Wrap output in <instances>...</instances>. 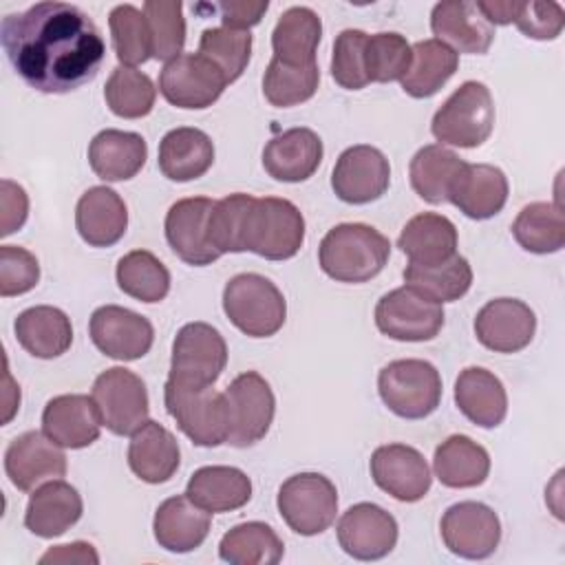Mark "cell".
I'll use <instances>...</instances> for the list:
<instances>
[{
  "mask_svg": "<svg viewBox=\"0 0 565 565\" xmlns=\"http://www.w3.org/2000/svg\"><path fill=\"white\" fill-rule=\"evenodd\" d=\"M0 44L15 75L49 95L88 84L106 57L97 24L68 2H35L7 13L0 22Z\"/></svg>",
  "mask_w": 565,
  "mask_h": 565,
  "instance_id": "1",
  "label": "cell"
},
{
  "mask_svg": "<svg viewBox=\"0 0 565 565\" xmlns=\"http://www.w3.org/2000/svg\"><path fill=\"white\" fill-rule=\"evenodd\" d=\"M391 256L388 238L366 223L331 227L318 247L320 269L338 282H366L375 278Z\"/></svg>",
  "mask_w": 565,
  "mask_h": 565,
  "instance_id": "2",
  "label": "cell"
},
{
  "mask_svg": "<svg viewBox=\"0 0 565 565\" xmlns=\"http://www.w3.org/2000/svg\"><path fill=\"white\" fill-rule=\"evenodd\" d=\"M223 311L227 320L249 338L278 333L287 318L282 291L260 274H236L225 282Z\"/></svg>",
  "mask_w": 565,
  "mask_h": 565,
  "instance_id": "3",
  "label": "cell"
},
{
  "mask_svg": "<svg viewBox=\"0 0 565 565\" xmlns=\"http://www.w3.org/2000/svg\"><path fill=\"white\" fill-rule=\"evenodd\" d=\"M494 99L483 82H463L433 115L430 132L444 146L477 148L492 135Z\"/></svg>",
  "mask_w": 565,
  "mask_h": 565,
  "instance_id": "4",
  "label": "cell"
},
{
  "mask_svg": "<svg viewBox=\"0 0 565 565\" xmlns=\"http://www.w3.org/2000/svg\"><path fill=\"white\" fill-rule=\"evenodd\" d=\"M305 243V216L287 199L263 196L252 201L243 247L267 260L294 258Z\"/></svg>",
  "mask_w": 565,
  "mask_h": 565,
  "instance_id": "5",
  "label": "cell"
},
{
  "mask_svg": "<svg viewBox=\"0 0 565 565\" xmlns=\"http://www.w3.org/2000/svg\"><path fill=\"white\" fill-rule=\"evenodd\" d=\"M377 391L382 402L397 417L424 419L441 402V375L426 360H393L382 366Z\"/></svg>",
  "mask_w": 565,
  "mask_h": 565,
  "instance_id": "6",
  "label": "cell"
},
{
  "mask_svg": "<svg viewBox=\"0 0 565 565\" xmlns=\"http://www.w3.org/2000/svg\"><path fill=\"white\" fill-rule=\"evenodd\" d=\"M163 402L170 417L192 444L203 448L227 444L230 422L223 393L212 386H185L168 380Z\"/></svg>",
  "mask_w": 565,
  "mask_h": 565,
  "instance_id": "7",
  "label": "cell"
},
{
  "mask_svg": "<svg viewBox=\"0 0 565 565\" xmlns=\"http://www.w3.org/2000/svg\"><path fill=\"white\" fill-rule=\"evenodd\" d=\"M276 505L289 530L300 536H316L335 521L338 490L320 472H298L282 481Z\"/></svg>",
  "mask_w": 565,
  "mask_h": 565,
  "instance_id": "8",
  "label": "cell"
},
{
  "mask_svg": "<svg viewBox=\"0 0 565 565\" xmlns=\"http://www.w3.org/2000/svg\"><path fill=\"white\" fill-rule=\"evenodd\" d=\"M227 364V344L207 322H188L172 342L168 380L185 386H214Z\"/></svg>",
  "mask_w": 565,
  "mask_h": 565,
  "instance_id": "9",
  "label": "cell"
},
{
  "mask_svg": "<svg viewBox=\"0 0 565 565\" xmlns=\"http://www.w3.org/2000/svg\"><path fill=\"white\" fill-rule=\"evenodd\" d=\"M223 397L230 422L227 444L236 448L258 444L269 433L276 413V397L269 382L256 371H245L230 382Z\"/></svg>",
  "mask_w": 565,
  "mask_h": 565,
  "instance_id": "10",
  "label": "cell"
},
{
  "mask_svg": "<svg viewBox=\"0 0 565 565\" xmlns=\"http://www.w3.org/2000/svg\"><path fill=\"white\" fill-rule=\"evenodd\" d=\"M375 324L391 340L426 342L441 331L444 307L424 291L404 285L377 300Z\"/></svg>",
  "mask_w": 565,
  "mask_h": 565,
  "instance_id": "11",
  "label": "cell"
},
{
  "mask_svg": "<svg viewBox=\"0 0 565 565\" xmlns=\"http://www.w3.org/2000/svg\"><path fill=\"white\" fill-rule=\"evenodd\" d=\"M90 397L97 404L102 424L115 435H132L148 422L150 402L146 384L124 366L102 371L93 382Z\"/></svg>",
  "mask_w": 565,
  "mask_h": 565,
  "instance_id": "12",
  "label": "cell"
},
{
  "mask_svg": "<svg viewBox=\"0 0 565 565\" xmlns=\"http://www.w3.org/2000/svg\"><path fill=\"white\" fill-rule=\"evenodd\" d=\"M223 73L201 53H181L166 62L159 75V93L168 104L188 110L212 106L225 90Z\"/></svg>",
  "mask_w": 565,
  "mask_h": 565,
  "instance_id": "13",
  "label": "cell"
},
{
  "mask_svg": "<svg viewBox=\"0 0 565 565\" xmlns=\"http://www.w3.org/2000/svg\"><path fill=\"white\" fill-rule=\"evenodd\" d=\"M444 545L461 558L481 561L494 554L501 541V521L492 508L479 501L450 505L439 523Z\"/></svg>",
  "mask_w": 565,
  "mask_h": 565,
  "instance_id": "14",
  "label": "cell"
},
{
  "mask_svg": "<svg viewBox=\"0 0 565 565\" xmlns=\"http://www.w3.org/2000/svg\"><path fill=\"white\" fill-rule=\"evenodd\" d=\"M391 183V166L382 150L369 143L347 148L331 172L335 196L351 205L377 201Z\"/></svg>",
  "mask_w": 565,
  "mask_h": 565,
  "instance_id": "15",
  "label": "cell"
},
{
  "mask_svg": "<svg viewBox=\"0 0 565 565\" xmlns=\"http://www.w3.org/2000/svg\"><path fill=\"white\" fill-rule=\"evenodd\" d=\"M88 333L104 355L119 362L143 358L154 342L152 322L119 305H104L95 309L88 322Z\"/></svg>",
  "mask_w": 565,
  "mask_h": 565,
  "instance_id": "16",
  "label": "cell"
},
{
  "mask_svg": "<svg viewBox=\"0 0 565 565\" xmlns=\"http://www.w3.org/2000/svg\"><path fill=\"white\" fill-rule=\"evenodd\" d=\"M371 477L377 488L402 503H415L430 490L433 475L424 455L406 444H386L371 455Z\"/></svg>",
  "mask_w": 565,
  "mask_h": 565,
  "instance_id": "17",
  "label": "cell"
},
{
  "mask_svg": "<svg viewBox=\"0 0 565 565\" xmlns=\"http://www.w3.org/2000/svg\"><path fill=\"white\" fill-rule=\"evenodd\" d=\"M340 547L358 561H377L397 543V521L375 503H355L338 521Z\"/></svg>",
  "mask_w": 565,
  "mask_h": 565,
  "instance_id": "18",
  "label": "cell"
},
{
  "mask_svg": "<svg viewBox=\"0 0 565 565\" xmlns=\"http://www.w3.org/2000/svg\"><path fill=\"white\" fill-rule=\"evenodd\" d=\"M214 201L207 196H188L170 205L166 214V241L170 249L188 265L205 267L221 258L207 241V216Z\"/></svg>",
  "mask_w": 565,
  "mask_h": 565,
  "instance_id": "19",
  "label": "cell"
},
{
  "mask_svg": "<svg viewBox=\"0 0 565 565\" xmlns=\"http://www.w3.org/2000/svg\"><path fill=\"white\" fill-rule=\"evenodd\" d=\"M4 472L18 490L31 492L40 483L66 475V455L44 433L26 430L7 446Z\"/></svg>",
  "mask_w": 565,
  "mask_h": 565,
  "instance_id": "20",
  "label": "cell"
},
{
  "mask_svg": "<svg viewBox=\"0 0 565 565\" xmlns=\"http://www.w3.org/2000/svg\"><path fill=\"white\" fill-rule=\"evenodd\" d=\"M536 331V316L519 298H494L475 316L477 340L494 353H516L525 349Z\"/></svg>",
  "mask_w": 565,
  "mask_h": 565,
  "instance_id": "21",
  "label": "cell"
},
{
  "mask_svg": "<svg viewBox=\"0 0 565 565\" xmlns=\"http://www.w3.org/2000/svg\"><path fill=\"white\" fill-rule=\"evenodd\" d=\"M102 415L93 397L82 393L57 395L42 411V433L60 448L79 450L97 441Z\"/></svg>",
  "mask_w": 565,
  "mask_h": 565,
  "instance_id": "22",
  "label": "cell"
},
{
  "mask_svg": "<svg viewBox=\"0 0 565 565\" xmlns=\"http://www.w3.org/2000/svg\"><path fill=\"white\" fill-rule=\"evenodd\" d=\"M322 139L311 128H289L263 148L265 172L282 183H300L316 174L322 163Z\"/></svg>",
  "mask_w": 565,
  "mask_h": 565,
  "instance_id": "23",
  "label": "cell"
},
{
  "mask_svg": "<svg viewBox=\"0 0 565 565\" xmlns=\"http://www.w3.org/2000/svg\"><path fill=\"white\" fill-rule=\"evenodd\" d=\"M435 40L450 46L455 53L483 55L494 40V26L483 18L477 2L446 0L437 2L430 13Z\"/></svg>",
  "mask_w": 565,
  "mask_h": 565,
  "instance_id": "24",
  "label": "cell"
},
{
  "mask_svg": "<svg viewBox=\"0 0 565 565\" xmlns=\"http://www.w3.org/2000/svg\"><path fill=\"white\" fill-rule=\"evenodd\" d=\"M508 179L501 168L490 163H466L452 183L448 203L468 218L486 221L499 214L508 201Z\"/></svg>",
  "mask_w": 565,
  "mask_h": 565,
  "instance_id": "25",
  "label": "cell"
},
{
  "mask_svg": "<svg viewBox=\"0 0 565 565\" xmlns=\"http://www.w3.org/2000/svg\"><path fill=\"white\" fill-rule=\"evenodd\" d=\"M75 227L90 247H110L126 234L128 207L113 188H88L77 201Z\"/></svg>",
  "mask_w": 565,
  "mask_h": 565,
  "instance_id": "26",
  "label": "cell"
},
{
  "mask_svg": "<svg viewBox=\"0 0 565 565\" xmlns=\"http://www.w3.org/2000/svg\"><path fill=\"white\" fill-rule=\"evenodd\" d=\"M84 512L79 492L62 481L51 479L38 486L26 503L24 525L40 539H55L73 527Z\"/></svg>",
  "mask_w": 565,
  "mask_h": 565,
  "instance_id": "27",
  "label": "cell"
},
{
  "mask_svg": "<svg viewBox=\"0 0 565 565\" xmlns=\"http://www.w3.org/2000/svg\"><path fill=\"white\" fill-rule=\"evenodd\" d=\"M210 512L190 501L188 494H177L159 503L152 532L163 550L185 554L203 545L210 534Z\"/></svg>",
  "mask_w": 565,
  "mask_h": 565,
  "instance_id": "28",
  "label": "cell"
},
{
  "mask_svg": "<svg viewBox=\"0 0 565 565\" xmlns=\"http://www.w3.org/2000/svg\"><path fill=\"white\" fill-rule=\"evenodd\" d=\"M455 404L475 426L497 428L508 413V393L492 371L468 366L455 382Z\"/></svg>",
  "mask_w": 565,
  "mask_h": 565,
  "instance_id": "29",
  "label": "cell"
},
{
  "mask_svg": "<svg viewBox=\"0 0 565 565\" xmlns=\"http://www.w3.org/2000/svg\"><path fill=\"white\" fill-rule=\"evenodd\" d=\"M397 247L411 265L433 267L457 254V227L444 214L422 212L402 227Z\"/></svg>",
  "mask_w": 565,
  "mask_h": 565,
  "instance_id": "30",
  "label": "cell"
},
{
  "mask_svg": "<svg viewBox=\"0 0 565 565\" xmlns=\"http://www.w3.org/2000/svg\"><path fill=\"white\" fill-rule=\"evenodd\" d=\"M148 159V143L141 135L106 128L88 143L90 170L104 181L132 179Z\"/></svg>",
  "mask_w": 565,
  "mask_h": 565,
  "instance_id": "31",
  "label": "cell"
},
{
  "mask_svg": "<svg viewBox=\"0 0 565 565\" xmlns=\"http://www.w3.org/2000/svg\"><path fill=\"white\" fill-rule=\"evenodd\" d=\"M159 170L166 179L185 183L203 177L214 163L212 139L190 126L174 128L159 141Z\"/></svg>",
  "mask_w": 565,
  "mask_h": 565,
  "instance_id": "32",
  "label": "cell"
},
{
  "mask_svg": "<svg viewBox=\"0 0 565 565\" xmlns=\"http://www.w3.org/2000/svg\"><path fill=\"white\" fill-rule=\"evenodd\" d=\"M15 340L20 347L40 360L60 358L71 349L73 327L71 318L51 305L24 309L13 322Z\"/></svg>",
  "mask_w": 565,
  "mask_h": 565,
  "instance_id": "33",
  "label": "cell"
},
{
  "mask_svg": "<svg viewBox=\"0 0 565 565\" xmlns=\"http://www.w3.org/2000/svg\"><path fill=\"white\" fill-rule=\"evenodd\" d=\"M181 461L174 435L159 422L148 419L130 435L128 466L146 483L168 481Z\"/></svg>",
  "mask_w": 565,
  "mask_h": 565,
  "instance_id": "34",
  "label": "cell"
},
{
  "mask_svg": "<svg viewBox=\"0 0 565 565\" xmlns=\"http://www.w3.org/2000/svg\"><path fill=\"white\" fill-rule=\"evenodd\" d=\"M185 494L210 514L232 512L252 499V481L234 466H203L188 479Z\"/></svg>",
  "mask_w": 565,
  "mask_h": 565,
  "instance_id": "35",
  "label": "cell"
},
{
  "mask_svg": "<svg viewBox=\"0 0 565 565\" xmlns=\"http://www.w3.org/2000/svg\"><path fill=\"white\" fill-rule=\"evenodd\" d=\"M433 470L446 488H477L488 479L490 455L468 435H450L435 448Z\"/></svg>",
  "mask_w": 565,
  "mask_h": 565,
  "instance_id": "36",
  "label": "cell"
},
{
  "mask_svg": "<svg viewBox=\"0 0 565 565\" xmlns=\"http://www.w3.org/2000/svg\"><path fill=\"white\" fill-rule=\"evenodd\" d=\"M322 38V20L309 7H289L271 33L274 57L289 66L316 64V49Z\"/></svg>",
  "mask_w": 565,
  "mask_h": 565,
  "instance_id": "37",
  "label": "cell"
},
{
  "mask_svg": "<svg viewBox=\"0 0 565 565\" xmlns=\"http://www.w3.org/2000/svg\"><path fill=\"white\" fill-rule=\"evenodd\" d=\"M466 161L441 143L419 148L408 166V177L415 194L430 205L448 203L455 179Z\"/></svg>",
  "mask_w": 565,
  "mask_h": 565,
  "instance_id": "38",
  "label": "cell"
},
{
  "mask_svg": "<svg viewBox=\"0 0 565 565\" xmlns=\"http://www.w3.org/2000/svg\"><path fill=\"white\" fill-rule=\"evenodd\" d=\"M411 51V66L399 79L402 88L415 99L433 97L455 75L459 66V53H455L450 46L435 38L415 42Z\"/></svg>",
  "mask_w": 565,
  "mask_h": 565,
  "instance_id": "39",
  "label": "cell"
},
{
  "mask_svg": "<svg viewBox=\"0 0 565 565\" xmlns=\"http://www.w3.org/2000/svg\"><path fill=\"white\" fill-rule=\"evenodd\" d=\"M282 554L280 536L263 521L238 523L218 543V556L232 565H276Z\"/></svg>",
  "mask_w": 565,
  "mask_h": 565,
  "instance_id": "40",
  "label": "cell"
},
{
  "mask_svg": "<svg viewBox=\"0 0 565 565\" xmlns=\"http://www.w3.org/2000/svg\"><path fill=\"white\" fill-rule=\"evenodd\" d=\"M514 241L532 254H554L565 245L563 210L547 201L525 205L512 223Z\"/></svg>",
  "mask_w": 565,
  "mask_h": 565,
  "instance_id": "41",
  "label": "cell"
},
{
  "mask_svg": "<svg viewBox=\"0 0 565 565\" xmlns=\"http://www.w3.org/2000/svg\"><path fill=\"white\" fill-rule=\"evenodd\" d=\"M119 289L139 302H161L170 291L168 267L148 249H132L117 260Z\"/></svg>",
  "mask_w": 565,
  "mask_h": 565,
  "instance_id": "42",
  "label": "cell"
},
{
  "mask_svg": "<svg viewBox=\"0 0 565 565\" xmlns=\"http://www.w3.org/2000/svg\"><path fill=\"white\" fill-rule=\"evenodd\" d=\"M404 282L424 291L426 296L435 298L437 302H452L459 300L472 285V267L470 263L455 254L446 263L422 267V265H406Z\"/></svg>",
  "mask_w": 565,
  "mask_h": 565,
  "instance_id": "43",
  "label": "cell"
},
{
  "mask_svg": "<svg viewBox=\"0 0 565 565\" xmlns=\"http://www.w3.org/2000/svg\"><path fill=\"white\" fill-rule=\"evenodd\" d=\"M104 99L110 113H115L117 117L139 119L150 115L157 99V88L146 73L119 64L106 79Z\"/></svg>",
  "mask_w": 565,
  "mask_h": 565,
  "instance_id": "44",
  "label": "cell"
},
{
  "mask_svg": "<svg viewBox=\"0 0 565 565\" xmlns=\"http://www.w3.org/2000/svg\"><path fill=\"white\" fill-rule=\"evenodd\" d=\"M320 84L318 64L289 66L271 57L263 75V95L276 108L298 106L311 99Z\"/></svg>",
  "mask_w": 565,
  "mask_h": 565,
  "instance_id": "45",
  "label": "cell"
},
{
  "mask_svg": "<svg viewBox=\"0 0 565 565\" xmlns=\"http://www.w3.org/2000/svg\"><path fill=\"white\" fill-rule=\"evenodd\" d=\"M113 46L121 66H137L152 57L148 20L135 4H117L108 15Z\"/></svg>",
  "mask_w": 565,
  "mask_h": 565,
  "instance_id": "46",
  "label": "cell"
},
{
  "mask_svg": "<svg viewBox=\"0 0 565 565\" xmlns=\"http://www.w3.org/2000/svg\"><path fill=\"white\" fill-rule=\"evenodd\" d=\"M199 53L207 57L225 77L227 84L236 82L252 57L249 31H234L227 26H212L201 33Z\"/></svg>",
  "mask_w": 565,
  "mask_h": 565,
  "instance_id": "47",
  "label": "cell"
},
{
  "mask_svg": "<svg viewBox=\"0 0 565 565\" xmlns=\"http://www.w3.org/2000/svg\"><path fill=\"white\" fill-rule=\"evenodd\" d=\"M252 201L254 196L245 192L227 194L221 201H214V207L207 216V241L221 256L245 252L243 234Z\"/></svg>",
  "mask_w": 565,
  "mask_h": 565,
  "instance_id": "48",
  "label": "cell"
},
{
  "mask_svg": "<svg viewBox=\"0 0 565 565\" xmlns=\"http://www.w3.org/2000/svg\"><path fill=\"white\" fill-rule=\"evenodd\" d=\"M141 11L150 29L152 57L163 62L179 57L185 44L183 4L177 0H148Z\"/></svg>",
  "mask_w": 565,
  "mask_h": 565,
  "instance_id": "49",
  "label": "cell"
},
{
  "mask_svg": "<svg viewBox=\"0 0 565 565\" xmlns=\"http://www.w3.org/2000/svg\"><path fill=\"white\" fill-rule=\"evenodd\" d=\"M411 44L395 31H382L366 38L364 64L369 82H395L402 79L411 66Z\"/></svg>",
  "mask_w": 565,
  "mask_h": 565,
  "instance_id": "50",
  "label": "cell"
},
{
  "mask_svg": "<svg viewBox=\"0 0 565 565\" xmlns=\"http://www.w3.org/2000/svg\"><path fill=\"white\" fill-rule=\"evenodd\" d=\"M366 38L369 35L360 29H344L333 42L331 77L347 90H360L369 84L364 64Z\"/></svg>",
  "mask_w": 565,
  "mask_h": 565,
  "instance_id": "51",
  "label": "cell"
},
{
  "mask_svg": "<svg viewBox=\"0 0 565 565\" xmlns=\"http://www.w3.org/2000/svg\"><path fill=\"white\" fill-rule=\"evenodd\" d=\"M40 280L38 258L18 245L0 247V296H22L31 291Z\"/></svg>",
  "mask_w": 565,
  "mask_h": 565,
  "instance_id": "52",
  "label": "cell"
},
{
  "mask_svg": "<svg viewBox=\"0 0 565 565\" xmlns=\"http://www.w3.org/2000/svg\"><path fill=\"white\" fill-rule=\"evenodd\" d=\"M514 24L525 38L554 40L563 31L565 11L558 2H521Z\"/></svg>",
  "mask_w": 565,
  "mask_h": 565,
  "instance_id": "53",
  "label": "cell"
},
{
  "mask_svg": "<svg viewBox=\"0 0 565 565\" xmlns=\"http://www.w3.org/2000/svg\"><path fill=\"white\" fill-rule=\"evenodd\" d=\"M269 2H247V0H225V2H216L210 9L218 11L223 26L234 29V31H249L252 26H256L265 11H267Z\"/></svg>",
  "mask_w": 565,
  "mask_h": 565,
  "instance_id": "54",
  "label": "cell"
},
{
  "mask_svg": "<svg viewBox=\"0 0 565 565\" xmlns=\"http://www.w3.org/2000/svg\"><path fill=\"white\" fill-rule=\"evenodd\" d=\"M0 203H2V227L0 234L9 236L15 230H20L26 221L29 214V196L24 192V188L11 179H2V194H0Z\"/></svg>",
  "mask_w": 565,
  "mask_h": 565,
  "instance_id": "55",
  "label": "cell"
},
{
  "mask_svg": "<svg viewBox=\"0 0 565 565\" xmlns=\"http://www.w3.org/2000/svg\"><path fill=\"white\" fill-rule=\"evenodd\" d=\"M40 563H99V556L90 543L75 541L68 545H55L40 556Z\"/></svg>",
  "mask_w": 565,
  "mask_h": 565,
  "instance_id": "56",
  "label": "cell"
},
{
  "mask_svg": "<svg viewBox=\"0 0 565 565\" xmlns=\"http://www.w3.org/2000/svg\"><path fill=\"white\" fill-rule=\"evenodd\" d=\"M477 7L492 26H497V24L503 26V24L514 22L521 2H514V0H488V2L477 0Z\"/></svg>",
  "mask_w": 565,
  "mask_h": 565,
  "instance_id": "57",
  "label": "cell"
}]
</instances>
